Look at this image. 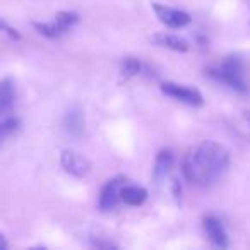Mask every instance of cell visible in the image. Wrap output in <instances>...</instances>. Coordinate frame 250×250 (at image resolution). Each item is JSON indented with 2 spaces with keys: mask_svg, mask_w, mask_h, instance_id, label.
Wrapping results in <instances>:
<instances>
[{
  "mask_svg": "<svg viewBox=\"0 0 250 250\" xmlns=\"http://www.w3.org/2000/svg\"><path fill=\"white\" fill-rule=\"evenodd\" d=\"M229 168V151L223 144L206 139L194 144L182 158V175L195 187H211Z\"/></svg>",
  "mask_w": 250,
  "mask_h": 250,
  "instance_id": "6da1fadb",
  "label": "cell"
},
{
  "mask_svg": "<svg viewBox=\"0 0 250 250\" xmlns=\"http://www.w3.org/2000/svg\"><path fill=\"white\" fill-rule=\"evenodd\" d=\"M208 76L214 79L216 83L225 84L229 89L236 91L240 94H247L250 89L249 81H247L245 63H243L242 57L238 55H229L223 62H219L218 65L209 67Z\"/></svg>",
  "mask_w": 250,
  "mask_h": 250,
  "instance_id": "7a4b0ae2",
  "label": "cell"
},
{
  "mask_svg": "<svg viewBox=\"0 0 250 250\" xmlns=\"http://www.w3.org/2000/svg\"><path fill=\"white\" fill-rule=\"evenodd\" d=\"M175 156L170 149H161L156 154L153 167V180L158 187H165L175 201H180L182 197V185L173 175Z\"/></svg>",
  "mask_w": 250,
  "mask_h": 250,
  "instance_id": "3957f363",
  "label": "cell"
},
{
  "mask_svg": "<svg viewBox=\"0 0 250 250\" xmlns=\"http://www.w3.org/2000/svg\"><path fill=\"white\" fill-rule=\"evenodd\" d=\"M79 21H81V18L77 12L62 11V12H59L52 21H46V22L35 21L33 22V28L42 36H45V38L55 40V38H60V36L67 35L69 31H72V29L79 24Z\"/></svg>",
  "mask_w": 250,
  "mask_h": 250,
  "instance_id": "277c9868",
  "label": "cell"
},
{
  "mask_svg": "<svg viewBox=\"0 0 250 250\" xmlns=\"http://www.w3.org/2000/svg\"><path fill=\"white\" fill-rule=\"evenodd\" d=\"M161 93L167 94L168 98L175 101H180L184 104H188V106H202L204 104V98L194 87L184 86V84L178 83H171V81H167V83L161 84Z\"/></svg>",
  "mask_w": 250,
  "mask_h": 250,
  "instance_id": "5b68a950",
  "label": "cell"
},
{
  "mask_svg": "<svg viewBox=\"0 0 250 250\" xmlns=\"http://www.w3.org/2000/svg\"><path fill=\"white\" fill-rule=\"evenodd\" d=\"M153 11H154V14H156L158 21L167 26V28L182 29L192 22V18L188 12L170 7V5L160 4V2H153Z\"/></svg>",
  "mask_w": 250,
  "mask_h": 250,
  "instance_id": "8992f818",
  "label": "cell"
},
{
  "mask_svg": "<svg viewBox=\"0 0 250 250\" xmlns=\"http://www.w3.org/2000/svg\"><path fill=\"white\" fill-rule=\"evenodd\" d=\"M125 184H127V178L122 177V175H118V177H115V178H110V180L103 185V188H101V192H100L98 208H100L103 212L113 211V209L122 202L120 194H122V188H124Z\"/></svg>",
  "mask_w": 250,
  "mask_h": 250,
  "instance_id": "52a82bcc",
  "label": "cell"
},
{
  "mask_svg": "<svg viewBox=\"0 0 250 250\" xmlns=\"http://www.w3.org/2000/svg\"><path fill=\"white\" fill-rule=\"evenodd\" d=\"M202 228L208 236V240L211 242L212 247L216 249H228L229 247V236L228 231L225 228V223L214 214H206L202 218Z\"/></svg>",
  "mask_w": 250,
  "mask_h": 250,
  "instance_id": "ba28073f",
  "label": "cell"
},
{
  "mask_svg": "<svg viewBox=\"0 0 250 250\" xmlns=\"http://www.w3.org/2000/svg\"><path fill=\"white\" fill-rule=\"evenodd\" d=\"M60 165H62L65 173L72 175V177H77V178L86 177L91 171V168H93L91 161L87 160L86 156H83L81 153L72 151V149L62 151V154H60Z\"/></svg>",
  "mask_w": 250,
  "mask_h": 250,
  "instance_id": "9c48e42d",
  "label": "cell"
},
{
  "mask_svg": "<svg viewBox=\"0 0 250 250\" xmlns=\"http://www.w3.org/2000/svg\"><path fill=\"white\" fill-rule=\"evenodd\" d=\"M151 43L160 46V48H167L177 53H185L190 50V45H188L187 40L180 38L178 35H171V33H158V35H154L151 38Z\"/></svg>",
  "mask_w": 250,
  "mask_h": 250,
  "instance_id": "30bf717a",
  "label": "cell"
},
{
  "mask_svg": "<svg viewBox=\"0 0 250 250\" xmlns=\"http://www.w3.org/2000/svg\"><path fill=\"white\" fill-rule=\"evenodd\" d=\"M16 101V84L12 77H4L0 81V117L12 110Z\"/></svg>",
  "mask_w": 250,
  "mask_h": 250,
  "instance_id": "8fae6325",
  "label": "cell"
},
{
  "mask_svg": "<svg viewBox=\"0 0 250 250\" xmlns=\"http://www.w3.org/2000/svg\"><path fill=\"white\" fill-rule=\"evenodd\" d=\"M63 130H65L69 136L79 137L84 132V117L83 111L79 108H70L69 111L63 117Z\"/></svg>",
  "mask_w": 250,
  "mask_h": 250,
  "instance_id": "7c38bea8",
  "label": "cell"
},
{
  "mask_svg": "<svg viewBox=\"0 0 250 250\" xmlns=\"http://www.w3.org/2000/svg\"><path fill=\"white\" fill-rule=\"evenodd\" d=\"M120 199L124 204L132 206V208H137V206H143L147 199V190L144 187H139V185H130L125 184L124 188H122Z\"/></svg>",
  "mask_w": 250,
  "mask_h": 250,
  "instance_id": "4fadbf2b",
  "label": "cell"
},
{
  "mask_svg": "<svg viewBox=\"0 0 250 250\" xmlns=\"http://www.w3.org/2000/svg\"><path fill=\"white\" fill-rule=\"evenodd\" d=\"M144 63L141 60L134 59V57H127V59L122 60L120 63V74L124 79H130V77H136L141 76L144 72Z\"/></svg>",
  "mask_w": 250,
  "mask_h": 250,
  "instance_id": "5bb4252c",
  "label": "cell"
},
{
  "mask_svg": "<svg viewBox=\"0 0 250 250\" xmlns=\"http://www.w3.org/2000/svg\"><path fill=\"white\" fill-rule=\"evenodd\" d=\"M19 127H21V122L16 117H9V118H5V120H2V124H0V146H2L9 137H12L18 132Z\"/></svg>",
  "mask_w": 250,
  "mask_h": 250,
  "instance_id": "9a60e30c",
  "label": "cell"
},
{
  "mask_svg": "<svg viewBox=\"0 0 250 250\" xmlns=\"http://www.w3.org/2000/svg\"><path fill=\"white\" fill-rule=\"evenodd\" d=\"M0 35H5L11 42H19L21 40V33L16 28H12L9 22H5L4 19H0Z\"/></svg>",
  "mask_w": 250,
  "mask_h": 250,
  "instance_id": "2e32d148",
  "label": "cell"
},
{
  "mask_svg": "<svg viewBox=\"0 0 250 250\" xmlns=\"http://www.w3.org/2000/svg\"><path fill=\"white\" fill-rule=\"evenodd\" d=\"M9 247V242H7V238H5V235L4 233H0V250H5Z\"/></svg>",
  "mask_w": 250,
  "mask_h": 250,
  "instance_id": "e0dca14e",
  "label": "cell"
},
{
  "mask_svg": "<svg viewBox=\"0 0 250 250\" xmlns=\"http://www.w3.org/2000/svg\"><path fill=\"white\" fill-rule=\"evenodd\" d=\"M243 117H245L247 125H249V127H250V111H245V113H243Z\"/></svg>",
  "mask_w": 250,
  "mask_h": 250,
  "instance_id": "ac0fdd59",
  "label": "cell"
}]
</instances>
